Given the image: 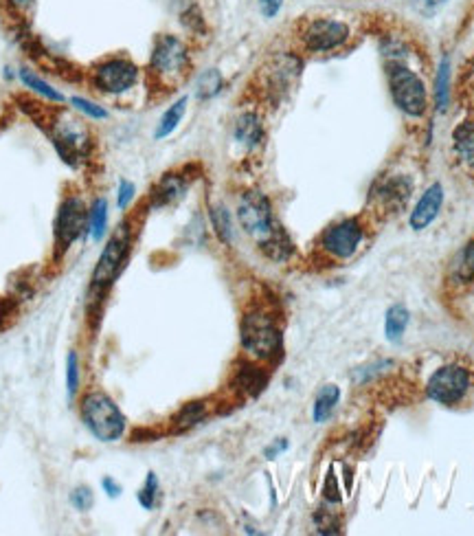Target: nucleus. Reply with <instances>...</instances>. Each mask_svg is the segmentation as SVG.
<instances>
[{
	"mask_svg": "<svg viewBox=\"0 0 474 536\" xmlns=\"http://www.w3.org/2000/svg\"><path fill=\"white\" fill-rule=\"evenodd\" d=\"M79 368H77V357H76V352H71L68 354V363H66V387H68V394H76L77 391V371Z\"/></svg>",
	"mask_w": 474,
	"mask_h": 536,
	"instance_id": "nucleus-30",
	"label": "nucleus"
},
{
	"mask_svg": "<svg viewBox=\"0 0 474 536\" xmlns=\"http://www.w3.org/2000/svg\"><path fill=\"white\" fill-rule=\"evenodd\" d=\"M266 385V374L255 365H244V368L237 369L236 374V387L242 394L257 396L259 391L264 389Z\"/></svg>",
	"mask_w": 474,
	"mask_h": 536,
	"instance_id": "nucleus-18",
	"label": "nucleus"
},
{
	"mask_svg": "<svg viewBox=\"0 0 474 536\" xmlns=\"http://www.w3.org/2000/svg\"><path fill=\"white\" fill-rule=\"evenodd\" d=\"M441 205H444V187H441V183H433L422 194V198L418 200V205L413 207L411 217H408L411 229L413 231L429 229V227L435 222V217L439 216Z\"/></svg>",
	"mask_w": 474,
	"mask_h": 536,
	"instance_id": "nucleus-14",
	"label": "nucleus"
},
{
	"mask_svg": "<svg viewBox=\"0 0 474 536\" xmlns=\"http://www.w3.org/2000/svg\"><path fill=\"white\" fill-rule=\"evenodd\" d=\"M388 90L393 104L407 116H422L429 108V93L424 79L404 62H388L387 66Z\"/></svg>",
	"mask_w": 474,
	"mask_h": 536,
	"instance_id": "nucleus-2",
	"label": "nucleus"
},
{
	"mask_svg": "<svg viewBox=\"0 0 474 536\" xmlns=\"http://www.w3.org/2000/svg\"><path fill=\"white\" fill-rule=\"evenodd\" d=\"M189 68L191 56L187 45L178 35H156L150 56V76L165 88H174L189 76Z\"/></svg>",
	"mask_w": 474,
	"mask_h": 536,
	"instance_id": "nucleus-1",
	"label": "nucleus"
},
{
	"mask_svg": "<svg viewBox=\"0 0 474 536\" xmlns=\"http://www.w3.org/2000/svg\"><path fill=\"white\" fill-rule=\"evenodd\" d=\"M211 225L222 242L225 244L233 242V236H236V233H233V220L225 205L211 207Z\"/></svg>",
	"mask_w": 474,
	"mask_h": 536,
	"instance_id": "nucleus-23",
	"label": "nucleus"
},
{
	"mask_svg": "<svg viewBox=\"0 0 474 536\" xmlns=\"http://www.w3.org/2000/svg\"><path fill=\"white\" fill-rule=\"evenodd\" d=\"M189 187V180L183 174H165V177L154 185L152 189V205L167 207L178 203Z\"/></svg>",
	"mask_w": 474,
	"mask_h": 536,
	"instance_id": "nucleus-16",
	"label": "nucleus"
},
{
	"mask_svg": "<svg viewBox=\"0 0 474 536\" xmlns=\"http://www.w3.org/2000/svg\"><path fill=\"white\" fill-rule=\"evenodd\" d=\"M135 198V185L130 183V180H124L119 187V198H116V205H119V209H126L127 205H130V200Z\"/></svg>",
	"mask_w": 474,
	"mask_h": 536,
	"instance_id": "nucleus-32",
	"label": "nucleus"
},
{
	"mask_svg": "<svg viewBox=\"0 0 474 536\" xmlns=\"http://www.w3.org/2000/svg\"><path fill=\"white\" fill-rule=\"evenodd\" d=\"M73 503H76L79 511H88L93 506V495H90L88 488H79L76 495H73Z\"/></svg>",
	"mask_w": 474,
	"mask_h": 536,
	"instance_id": "nucleus-34",
	"label": "nucleus"
},
{
	"mask_svg": "<svg viewBox=\"0 0 474 536\" xmlns=\"http://www.w3.org/2000/svg\"><path fill=\"white\" fill-rule=\"evenodd\" d=\"M220 88H222V76L216 71V68H209V71L202 73L198 82H196V95H198V99L216 97V95L220 93Z\"/></svg>",
	"mask_w": 474,
	"mask_h": 536,
	"instance_id": "nucleus-25",
	"label": "nucleus"
},
{
	"mask_svg": "<svg viewBox=\"0 0 474 536\" xmlns=\"http://www.w3.org/2000/svg\"><path fill=\"white\" fill-rule=\"evenodd\" d=\"M154 497H156V477H154V472H150L146 488L138 492V501H141L143 508H147V511H150V508L154 506Z\"/></svg>",
	"mask_w": 474,
	"mask_h": 536,
	"instance_id": "nucleus-29",
	"label": "nucleus"
},
{
	"mask_svg": "<svg viewBox=\"0 0 474 536\" xmlns=\"http://www.w3.org/2000/svg\"><path fill=\"white\" fill-rule=\"evenodd\" d=\"M237 220L242 225V229L259 244V248L273 240L277 233H281L275 222L273 205H270L268 196L259 192V189H247V192L239 196Z\"/></svg>",
	"mask_w": 474,
	"mask_h": 536,
	"instance_id": "nucleus-3",
	"label": "nucleus"
},
{
	"mask_svg": "<svg viewBox=\"0 0 474 536\" xmlns=\"http://www.w3.org/2000/svg\"><path fill=\"white\" fill-rule=\"evenodd\" d=\"M413 194V180L407 174H391L380 178L371 189V198L382 214L396 216L408 205Z\"/></svg>",
	"mask_w": 474,
	"mask_h": 536,
	"instance_id": "nucleus-13",
	"label": "nucleus"
},
{
	"mask_svg": "<svg viewBox=\"0 0 474 536\" xmlns=\"http://www.w3.org/2000/svg\"><path fill=\"white\" fill-rule=\"evenodd\" d=\"M299 76L301 60L297 56H292V53H277V56H273L266 62L262 71H259L264 93L268 95L270 99H277V102L295 88Z\"/></svg>",
	"mask_w": 474,
	"mask_h": 536,
	"instance_id": "nucleus-9",
	"label": "nucleus"
},
{
	"mask_svg": "<svg viewBox=\"0 0 474 536\" xmlns=\"http://www.w3.org/2000/svg\"><path fill=\"white\" fill-rule=\"evenodd\" d=\"M185 110H187V97L178 99V102L169 106V108L165 110V115L161 116V124H158L156 135L154 137H156V139H165V137L172 135V132L178 128L180 119L185 116Z\"/></svg>",
	"mask_w": 474,
	"mask_h": 536,
	"instance_id": "nucleus-21",
	"label": "nucleus"
},
{
	"mask_svg": "<svg viewBox=\"0 0 474 536\" xmlns=\"http://www.w3.org/2000/svg\"><path fill=\"white\" fill-rule=\"evenodd\" d=\"M281 7H284V0H259V12L264 14V18H275Z\"/></svg>",
	"mask_w": 474,
	"mask_h": 536,
	"instance_id": "nucleus-33",
	"label": "nucleus"
},
{
	"mask_svg": "<svg viewBox=\"0 0 474 536\" xmlns=\"http://www.w3.org/2000/svg\"><path fill=\"white\" fill-rule=\"evenodd\" d=\"M446 3H449V0H419V12L424 15H433L439 12Z\"/></svg>",
	"mask_w": 474,
	"mask_h": 536,
	"instance_id": "nucleus-35",
	"label": "nucleus"
},
{
	"mask_svg": "<svg viewBox=\"0 0 474 536\" xmlns=\"http://www.w3.org/2000/svg\"><path fill=\"white\" fill-rule=\"evenodd\" d=\"M351 38V26L332 15H314L299 26V42L308 53H332L343 49Z\"/></svg>",
	"mask_w": 474,
	"mask_h": 536,
	"instance_id": "nucleus-4",
	"label": "nucleus"
},
{
	"mask_svg": "<svg viewBox=\"0 0 474 536\" xmlns=\"http://www.w3.org/2000/svg\"><path fill=\"white\" fill-rule=\"evenodd\" d=\"M362 240H365V227L358 217H343L323 231L321 248L334 259H349L358 251Z\"/></svg>",
	"mask_w": 474,
	"mask_h": 536,
	"instance_id": "nucleus-12",
	"label": "nucleus"
},
{
	"mask_svg": "<svg viewBox=\"0 0 474 536\" xmlns=\"http://www.w3.org/2000/svg\"><path fill=\"white\" fill-rule=\"evenodd\" d=\"M242 348L255 359H275L281 352V332L273 321V317L264 310H253L244 317L242 330Z\"/></svg>",
	"mask_w": 474,
	"mask_h": 536,
	"instance_id": "nucleus-6",
	"label": "nucleus"
},
{
	"mask_svg": "<svg viewBox=\"0 0 474 536\" xmlns=\"http://www.w3.org/2000/svg\"><path fill=\"white\" fill-rule=\"evenodd\" d=\"M9 5H12V9L14 12H20V14H25V12H29L31 9V5H34V0H7Z\"/></svg>",
	"mask_w": 474,
	"mask_h": 536,
	"instance_id": "nucleus-37",
	"label": "nucleus"
},
{
	"mask_svg": "<svg viewBox=\"0 0 474 536\" xmlns=\"http://www.w3.org/2000/svg\"><path fill=\"white\" fill-rule=\"evenodd\" d=\"M130 244H132V227L124 222L121 229L110 238L106 248L101 251V256L97 259V267H95L93 273V286L95 288H104V286L113 284L116 279V275L121 273L124 268L127 253H130Z\"/></svg>",
	"mask_w": 474,
	"mask_h": 536,
	"instance_id": "nucleus-11",
	"label": "nucleus"
},
{
	"mask_svg": "<svg viewBox=\"0 0 474 536\" xmlns=\"http://www.w3.org/2000/svg\"><path fill=\"white\" fill-rule=\"evenodd\" d=\"M233 137L239 146L248 147V150H255L264 143V124L262 116L253 110L248 113H242L236 119V126H233Z\"/></svg>",
	"mask_w": 474,
	"mask_h": 536,
	"instance_id": "nucleus-15",
	"label": "nucleus"
},
{
	"mask_svg": "<svg viewBox=\"0 0 474 536\" xmlns=\"http://www.w3.org/2000/svg\"><path fill=\"white\" fill-rule=\"evenodd\" d=\"M88 82L101 95H124L138 82V66L126 56L106 57L90 68Z\"/></svg>",
	"mask_w": 474,
	"mask_h": 536,
	"instance_id": "nucleus-7",
	"label": "nucleus"
},
{
	"mask_svg": "<svg viewBox=\"0 0 474 536\" xmlns=\"http://www.w3.org/2000/svg\"><path fill=\"white\" fill-rule=\"evenodd\" d=\"M73 104H76L77 108L82 110V113H86L88 116H93V119H106V116H108V113H106V110L101 108V106L88 102V99L76 97V99H73Z\"/></svg>",
	"mask_w": 474,
	"mask_h": 536,
	"instance_id": "nucleus-31",
	"label": "nucleus"
},
{
	"mask_svg": "<svg viewBox=\"0 0 474 536\" xmlns=\"http://www.w3.org/2000/svg\"><path fill=\"white\" fill-rule=\"evenodd\" d=\"M452 147L461 163L474 167V121H463L452 130Z\"/></svg>",
	"mask_w": 474,
	"mask_h": 536,
	"instance_id": "nucleus-17",
	"label": "nucleus"
},
{
	"mask_svg": "<svg viewBox=\"0 0 474 536\" xmlns=\"http://www.w3.org/2000/svg\"><path fill=\"white\" fill-rule=\"evenodd\" d=\"M106 217H108V205H106V200H95L93 207H90V227H93L95 240H99L101 233L106 229Z\"/></svg>",
	"mask_w": 474,
	"mask_h": 536,
	"instance_id": "nucleus-28",
	"label": "nucleus"
},
{
	"mask_svg": "<svg viewBox=\"0 0 474 536\" xmlns=\"http://www.w3.org/2000/svg\"><path fill=\"white\" fill-rule=\"evenodd\" d=\"M325 497H328L329 501H338L340 499L338 486H334V477H328V484H325Z\"/></svg>",
	"mask_w": 474,
	"mask_h": 536,
	"instance_id": "nucleus-36",
	"label": "nucleus"
},
{
	"mask_svg": "<svg viewBox=\"0 0 474 536\" xmlns=\"http://www.w3.org/2000/svg\"><path fill=\"white\" fill-rule=\"evenodd\" d=\"M205 416H207L205 405H202V402H191V405L180 409V413L176 416L174 420L176 431H187V429L196 427V424H198Z\"/></svg>",
	"mask_w": 474,
	"mask_h": 536,
	"instance_id": "nucleus-24",
	"label": "nucleus"
},
{
	"mask_svg": "<svg viewBox=\"0 0 474 536\" xmlns=\"http://www.w3.org/2000/svg\"><path fill=\"white\" fill-rule=\"evenodd\" d=\"M340 391L337 385H325L321 391H318L317 402H314V422H325L329 416H332L334 407L338 405Z\"/></svg>",
	"mask_w": 474,
	"mask_h": 536,
	"instance_id": "nucleus-20",
	"label": "nucleus"
},
{
	"mask_svg": "<svg viewBox=\"0 0 474 536\" xmlns=\"http://www.w3.org/2000/svg\"><path fill=\"white\" fill-rule=\"evenodd\" d=\"M104 488H106V492H108L110 497H116L121 492V486H116L115 481L110 480V477H108V480H104Z\"/></svg>",
	"mask_w": 474,
	"mask_h": 536,
	"instance_id": "nucleus-38",
	"label": "nucleus"
},
{
	"mask_svg": "<svg viewBox=\"0 0 474 536\" xmlns=\"http://www.w3.org/2000/svg\"><path fill=\"white\" fill-rule=\"evenodd\" d=\"M407 326H408V310H407V308H404L402 304H396V306L388 308L387 323H385L388 341H399V339H402L404 330H407Z\"/></svg>",
	"mask_w": 474,
	"mask_h": 536,
	"instance_id": "nucleus-22",
	"label": "nucleus"
},
{
	"mask_svg": "<svg viewBox=\"0 0 474 536\" xmlns=\"http://www.w3.org/2000/svg\"><path fill=\"white\" fill-rule=\"evenodd\" d=\"M90 220V209L84 203L82 196L66 194L55 216V256L68 251L73 242L86 231Z\"/></svg>",
	"mask_w": 474,
	"mask_h": 536,
	"instance_id": "nucleus-8",
	"label": "nucleus"
},
{
	"mask_svg": "<svg viewBox=\"0 0 474 536\" xmlns=\"http://www.w3.org/2000/svg\"><path fill=\"white\" fill-rule=\"evenodd\" d=\"M20 77H23L25 86L35 90V93L42 95L45 99H49V102H64V97L60 93H57L55 88L51 86V84H46L45 79H40L38 76H34L31 71H20Z\"/></svg>",
	"mask_w": 474,
	"mask_h": 536,
	"instance_id": "nucleus-27",
	"label": "nucleus"
},
{
	"mask_svg": "<svg viewBox=\"0 0 474 536\" xmlns=\"http://www.w3.org/2000/svg\"><path fill=\"white\" fill-rule=\"evenodd\" d=\"M82 418L88 431L101 442H116L126 431V418L119 407L101 391H93L82 400Z\"/></svg>",
	"mask_w": 474,
	"mask_h": 536,
	"instance_id": "nucleus-5",
	"label": "nucleus"
},
{
	"mask_svg": "<svg viewBox=\"0 0 474 536\" xmlns=\"http://www.w3.org/2000/svg\"><path fill=\"white\" fill-rule=\"evenodd\" d=\"M450 102V60L449 56L439 62L437 68V79H435V104L439 113H444L449 108Z\"/></svg>",
	"mask_w": 474,
	"mask_h": 536,
	"instance_id": "nucleus-19",
	"label": "nucleus"
},
{
	"mask_svg": "<svg viewBox=\"0 0 474 536\" xmlns=\"http://www.w3.org/2000/svg\"><path fill=\"white\" fill-rule=\"evenodd\" d=\"M452 273H455V278L459 281L474 279V242L468 244L459 256H457L455 264H452Z\"/></svg>",
	"mask_w": 474,
	"mask_h": 536,
	"instance_id": "nucleus-26",
	"label": "nucleus"
},
{
	"mask_svg": "<svg viewBox=\"0 0 474 536\" xmlns=\"http://www.w3.org/2000/svg\"><path fill=\"white\" fill-rule=\"evenodd\" d=\"M470 389V371L461 365H444L435 371L426 385V396L439 405H459Z\"/></svg>",
	"mask_w": 474,
	"mask_h": 536,
	"instance_id": "nucleus-10",
	"label": "nucleus"
}]
</instances>
